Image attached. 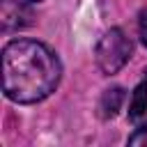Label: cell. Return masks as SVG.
<instances>
[{
	"instance_id": "6da1fadb",
	"label": "cell",
	"mask_w": 147,
	"mask_h": 147,
	"mask_svg": "<svg viewBox=\"0 0 147 147\" xmlns=\"http://www.w3.org/2000/svg\"><path fill=\"white\" fill-rule=\"evenodd\" d=\"M62 78L60 57L37 39H11L2 48V92L14 103H39Z\"/></svg>"
},
{
	"instance_id": "7a4b0ae2",
	"label": "cell",
	"mask_w": 147,
	"mask_h": 147,
	"mask_svg": "<svg viewBox=\"0 0 147 147\" xmlns=\"http://www.w3.org/2000/svg\"><path fill=\"white\" fill-rule=\"evenodd\" d=\"M131 55H133V44L126 37V32L119 28H110L108 32H103V37L96 41L94 48V62L106 76L117 74L131 60Z\"/></svg>"
},
{
	"instance_id": "3957f363",
	"label": "cell",
	"mask_w": 147,
	"mask_h": 147,
	"mask_svg": "<svg viewBox=\"0 0 147 147\" xmlns=\"http://www.w3.org/2000/svg\"><path fill=\"white\" fill-rule=\"evenodd\" d=\"M0 25L2 32H14L32 25V9L23 0H0Z\"/></svg>"
},
{
	"instance_id": "277c9868",
	"label": "cell",
	"mask_w": 147,
	"mask_h": 147,
	"mask_svg": "<svg viewBox=\"0 0 147 147\" xmlns=\"http://www.w3.org/2000/svg\"><path fill=\"white\" fill-rule=\"evenodd\" d=\"M122 103H124V90H122L119 85L103 90V94H101V99H99V113H101V117H103V119L115 117V115L119 113Z\"/></svg>"
},
{
	"instance_id": "5b68a950",
	"label": "cell",
	"mask_w": 147,
	"mask_h": 147,
	"mask_svg": "<svg viewBox=\"0 0 147 147\" xmlns=\"http://www.w3.org/2000/svg\"><path fill=\"white\" fill-rule=\"evenodd\" d=\"M142 115H147V80H142L133 90L129 103V119H140Z\"/></svg>"
},
{
	"instance_id": "8992f818",
	"label": "cell",
	"mask_w": 147,
	"mask_h": 147,
	"mask_svg": "<svg viewBox=\"0 0 147 147\" xmlns=\"http://www.w3.org/2000/svg\"><path fill=\"white\" fill-rule=\"evenodd\" d=\"M129 145H142V147H147V124H142L140 129H136L133 136H129Z\"/></svg>"
},
{
	"instance_id": "52a82bcc",
	"label": "cell",
	"mask_w": 147,
	"mask_h": 147,
	"mask_svg": "<svg viewBox=\"0 0 147 147\" xmlns=\"http://www.w3.org/2000/svg\"><path fill=\"white\" fill-rule=\"evenodd\" d=\"M138 34H140L142 46L147 48V9L140 11V18H138Z\"/></svg>"
},
{
	"instance_id": "ba28073f",
	"label": "cell",
	"mask_w": 147,
	"mask_h": 147,
	"mask_svg": "<svg viewBox=\"0 0 147 147\" xmlns=\"http://www.w3.org/2000/svg\"><path fill=\"white\" fill-rule=\"evenodd\" d=\"M28 2H41V0H28Z\"/></svg>"
}]
</instances>
